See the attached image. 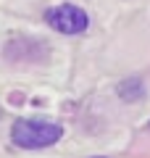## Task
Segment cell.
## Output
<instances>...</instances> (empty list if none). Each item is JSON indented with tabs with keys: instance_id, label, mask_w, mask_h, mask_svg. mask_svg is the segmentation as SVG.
Masks as SVG:
<instances>
[{
	"instance_id": "1",
	"label": "cell",
	"mask_w": 150,
	"mask_h": 158,
	"mask_svg": "<svg viewBox=\"0 0 150 158\" xmlns=\"http://www.w3.org/2000/svg\"><path fill=\"white\" fill-rule=\"evenodd\" d=\"M63 129L61 124L50 121V118H19L11 129V140L16 148L24 150H40V148H50L61 140Z\"/></svg>"
},
{
	"instance_id": "2",
	"label": "cell",
	"mask_w": 150,
	"mask_h": 158,
	"mask_svg": "<svg viewBox=\"0 0 150 158\" xmlns=\"http://www.w3.org/2000/svg\"><path fill=\"white\" fill-rule=\"evenodd\" d=\"M45 21L61 34H82L90 27L87 11H82L79 6H71V3H61V6L48 8L45 11Z\"/></svg>"
},
{
	"instance_id": "3",
	"label": "cell",
	"mask_w": 150,
	"mask_h": 158,
	"mask_svg": "<svg viewBox=\"0 0 150 158\" xmlns=\"http://www.w3.org/2000/svg\"><path fill=\"white\" fill-rule=\"evenodd\" d=\"M142 95H145V87H142V79H137V77L124 79L121 85H119V98H121V100H127V103L140 100Z\"/></svg>"
},
{
	"instance_id": "4",
	"label": "cell",
	"mask_w": 150,
	"mask_h": 158,
	"mask_svg": "<svg viewBox=\"0 0 150 158\" xmlns=\"http://www.w3.org/2000/svg\"><path fill=\"white\" fill-rule=\"evenodd\" d=\"M98 158H103V156H98Z\"/></svg>"
}]
</instances>
